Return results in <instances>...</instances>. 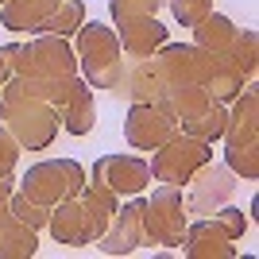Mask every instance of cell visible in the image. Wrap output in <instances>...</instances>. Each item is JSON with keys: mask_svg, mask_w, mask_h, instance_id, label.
<instances>
[{"mask_svg": "<svg viewBox=\"0 0 259 259\" xmlns=\"http://www.w3.org/2000/svg\"><path fill=\"white\" fill-rule=\"evenodd\" d=\"M232 194H236V174L228 170L225 162H205V166H201V170L186 182L182 201H186V213L209 217L213 209L228 205V201H232Z\"/></svg>", "mask_w": 259, "mask_h": 259, "instance_id": "cell-9", "label": "cell"}, {"mask_svg": "<svg viewBox=\"0 0 259 259\" xmlns=\"http://www.w3.org/2000/svg\"><path fill=\"white\" fill-rule=\"evenodd\" d=\"M228 62H232L240 74H244V81H255V66H259V35L251 31V27H240L236 43H232V51H228Z\"/></svg>", "mask_w": 259, "mask_h": 259, "instance_id": "cell-25", "label": "cell"}, {"mask_svg": "<svg viewBox=\"0 0 259 259\" xmlns=\"http://www.w3.org/2000/svg\"><path fill=\"white\" fill-rule=\"evenodd\" d=\"M209 101H213V97H209L205 85H174V89H162L155 105H162L178 124H186V120H194Z\"/></svg>", "mask_w": 259, "mask_h": 259, "instance_id": "cell-21", "label": "cell"}, {"mask_svg": "<svg viewBox=\"0 0 259 259\" xmlns=\"http://www.w3.org/2000/svg\"><path fill=\"white\" fill-rule=\"evenodd\" d=\"M81 23H85V4H81V0H54L51 16L39 23L35 35H66V39H70Z\"/></svg>", "mask_w": 259, "mask_h": 259, "instance_id": "cell-23", "label": "cell"}, {"mask_svg": "<svg viewBox=\"0 0 259 259\" xmlns=\"http://www.w3.org/2000/svg\"><path fill=\"white\" fill-rule=\"evenodd\" d=\"M85 166L77 159H39L27 166V174L20 178V194H27L31 201H39V205L54 209L58 201H66V197H74L81 186H85Z\"/></svg>", "mask_w": 259, "mask_h": 259, "instance_id": "cell-4", "label": "cell"}, {"mask_svg": "<svg viewBox=\"0 0 259 259\" xmlns=\"http://www.w3.org/2000/svg\"><path fill=\"white\" fill-rule=\"evenodd\" d=\"M178 132V120L166 112L162 105H132L128 120H124V140L136 147V151H155Z\"/></svg>", "mask_w": 259, "mask_h": 259, "instance_id": "cell-11", "label": "cell"}, {"mask_svg": "<svg viewBox=\"0 0 259 259\" xmlns=\"http://www.w3.org/2000/svg\"><path fill=\"white\" fill-rule=\"evenodd\" d=\"M248 85L244 81V74H240L236 66L228 62V58H221V54H209V77H205V89H209V97L213 101H232L240 93V89Z\"/></svg>", "mask_w": 259, "mask_h": 259, "instance_id": "cell-22", "label": "cell"}, {"mask_svg": "<svg viewBox=\"0 0 259 259\" xmlns=\"http://www.w3.org/2000/svg\"><path fill=\"white\" fill-rule=\"evenodd\" d=\"M240 27L228 16H221V12H209L205 20L194 27V47H201L205 54H221V58H228V51H232V43H236Z\"/></svg>", "mask_w": 259, "mask_h": 259, "instance_id": "cell-19", "label": "cell"}, {"mask_svg": "<svg viewBox=\"0 0 259 259\" xmlns=\"http://www.w3.org/2000/svg\"><path fill=\"white\" fill-rule=\"evenodd\" d=\"M8 209H12L16 217H20L23 225L39 228V232H43V228H47V221H51V209H47V205H39V201H31V197H27V194H20V190H12Z\"/></svg>", "mask_w": 259, "mask_h": 259, "instance_id": "cell-28", "label": "cell"}, {"mask_svg": "<svg viewBox=\"0 0 259 259\" xmlns=\"http://www.w3.org/2000/svg\"><path fill=\"white\" fill-rule=\"evenodd\" d=\"M39 251V228L23 225L8 205H0V259H31Z\"/></svg>", "mask_w": 259, "mask_h": 259, "instance_id": "cell-16", "label": "cell"}, {"mask_svg": "<svg viewBox=\"0 0 259 259\" xmlns=\"http://www.w3.org/2000/svg\"><path fill=\"white\" fill-rule=\"evenodd\" d=\"M20 143L4 124H0V178H16V166H20Z\"/></svg>", "mask_w": 259, "mask_h": 259, "instance_id": "cell-32", "label": "cell"}, {"mask_svg": "<svg viewBox=\"0 0 259 259\" xmlns=\"http://www.w3.org/2000/svg\"><path fill=\"white\" fill-rule=\"evenodd\" d=\"M74 54H77V74L89 81V89H108V93L120 89L128 54L120 47V35L112 23L85 20L74 31Z\"/></svg>", "mask_w": 259, "mask_h": 259, "instance_id": "cell-2", "label": "cell"}, {"mask_svg": "<svg viewBox=\"0 0 259 259\" xmlns=\"http://www.w3.org/2000/svg\"><path fill=\"white\" fill-rule=\"evenodd\" d=\"M31 74L43 81H62V77H77V54L74 43L66 35H31Z\"/></svg>", "mask_w": 259, "mask_h": 259, "instance_id": "cell-12", "label": "cell"}, {"mask_svg": "<svg viewBox=\"0 0 259 259\" xmlns=\"http://www.w3.org/2000/svg\"><path fill=\"white\" fill-rule=\"evenodd\" d=\"M151 66H155V77H159L162 89H174V85H205L209 77V54L194 43H166L151 54ZM159 89V93H162Z\"/></svg>", "mask_w": 259, "mask_h": 259, "instance_id": "cell-6", "label": "cell"}, {"mask_svg": "<svg viewBox=\"0 0 259 259\" xmlns=\"http://www.w3.org/2000/svg\"><path fill=\"white\" fill-rule=\"evenodd\" d=\"M0 124L16 136V143L23 151H47L58 140L62 116H58V108L51 101L23 89L20 77H8L0 85Z\"/></svg>", "mask_w": 259, "mask_h": 259, "instance_id": "cell-1", "label": "cell"}, {"mask_svg": "<svg viewBox=\"0 0 259 259\" xmlns=\"http://www.w3.org/2000/svg\"><path fill=\"white\" fill-rule=\"evenodd\" d=\"M166 8V0H108V16H112V27L128 20H143V16H159Z\"/></svg>", "mask_w": 259, "mask_h": 259, "instance_id": "cell-27", "label": "cell"}, {"mask_svg": "<svg viewBox=\"0 0 259 259\" xmlns=\"http://www.w3.org/2000/svg\"><path fill=\"white\" fill-rule=\"evenodd\" d=\"M205 162H213V143H205V140H197V136L178 128L162 147L151 151V162H147V166H151V182L178 186V190H182Z\"/></svg>", "mask_w": 259, "mask_h": 259, "instance_id": "cell-3", "label": "cell"}, {"mask_svg": "<svg viewBox=\"0 0 259 259\" xmlns=\"http://www.w3.org/2000/svg\"><path fill=\"white\" fill-rule=\"evenodd\" d=\"M12 190H16V178H0V205H8Z\"/></svg>", "mask_w": 259, "mask_h": 259, "instance_id": "cell-33", "label": "cell"}, {"mask_svg": "<svg viewBox=\"0 0 259 259\" xmlns=\"http://www.w3.org/2000/svg\"><path fill=\"white\" fill-rule=\"evenodd\" d=\"M228 105L232 108H228L221 143H259V93H255V81H248Z\"/></svg>", "mask_w": 259, "mask_h": 259, "instance_id": "cell-14", "label": "cell"}, {"mask_svg": "<svg viewBox=\"0 0 259 259\" xmlns=\"http://www.w3.org/2000/svg\"><path fill=\"white\" fill-rule=\"evenodd\" d=\"M178 248H182L186 259H236V240L228 236V232L217 225L213 217L190 221Z\"/></svg>", "mask_w": 259, "mask_h": 259, "instance_id": "cell-13", "label": "cell"}, {"mask_svg": "<svg viewBox=\"0 0 259 259\" xmlns=\"http://www.w3.org/2000/svg\"><path fill=\"white\" fill-rule=\"evenodd\" d=\"M54 0H0V23L8 31H27L35 35L39 23L51 16Z\"/></svg>", "mask_w": 259, "mask_h": 259, "instance_id": "cell-20", "label": "cell"}, {"mask_svg": "<svg viewBox=\"0 0 259 259\" xmlns=\"http://www.w3.org/2000/svg\"><path fill=\"white\" fill-rule=\"evenodd\" d=\"M116 35H120V47L128 58H151L170 31L159 23V16H143V20H128V23H116Z\"/></svg>", "mask_w": 259, "mask_h": 259, "instance_id": "cell-15", "label": "cell"}, {"mask_svg": "<svg viewBox=\"0 0 259 259\" xmlns=\"http://www.w3.org/2000/svg\"><path fill=\"white\" fill-rule=\"evenodd\" d=\"M186 225H190V213H186L182 190L178 186H162L151 197H143V240L147 244H159V248H178L186 236Z\"/></svg>", "mask_w": 259, "mask_h": 259, "instance_id": "cell-5", "label": "cell"}, {"mask_svg": "<svg viewBox=\"0 0 259 259\" xmlns=\"http://www.w3.org/2000/svg\"><path fill=\"white\" fill-rule=\"evenodd\" d=\"M209 217H213V221H217L221 228H225V232H228L232 240H244V232L251 228V217L244 213V209H236L232 201H228V205H221V209H213Z\"/></svg>", "mask_w": 259, "mask_h": 259, "instance_id": "cell-30", "label": "cell"}, {"mask_svg": "<svg viewBox=\"0 0 259 259\" xmlns=\"http://www.w3.org/2000/svg\"><path fill=\"white\" fill-rule=\"evenodd\" d=\"M166 8H170V16L182 27H197L213 12V0H166Z\"/></svg>", "mask_w": 259, "mask_h": 259, "instance_id": "cell-29", "label": "cell"}, {"mask_svg": "<svg viewBox=\"0 0 259 259\" xmlns=\"http://www.w3.org/2000/svg\"><path fill=\"white\" fill-rule=\"evenodd\" d=\"M225 166L244 182L259 178V143H225Z\"/></svg>", "mask_w": 259, "mask_h": 259, "instance_id": "cell-26", "label": "cell"}, {"mask_svg": "<svg viewBox=\"0 0 259 259\" xmlns=\"http://www.w3.org/2000/svg\"><path fill=\"white\" fill-rule=\"evenodd\" d=\"M93 244H97V251H101V255H108V259L140 251L143 244H147V240H143V197H140V194L128 197L116 213L108 217L105 232H101Z\"/></svg>", "mask_w": 259, "mask_h": 259, "instance_id": "cell-8", "label": "cell"}, {"mask_svg": "<svg viewBox=\"0 0 259 259\" xmlns=\"http://www.w3.org/2000/svg\"><path fill=\"white\" fill-rule=\"evenodd\" d=\"M225 120H228V105H225V101H209L194 120H186V124H178V128L190 132V136H197V140H205V143H221V136H225Z\"/></svg>", "mask_w": 259, "mask_h": 259, "instance_id": "cell-24", "label": "cell"}, {"mask_svg": "<svg viewBox=\"0 0 259 259\" xmlns=\"http://www.w3.org/2000/svg\"><path fill=\"white\" fill-rule=\"evenodd\" d=\"M0 58H4V66H8V77L31 74V47L27 43H4L0 47Z\"/></svg>", "mask_w": 259, "mask_h": 259, "instance_id": "cell-31", "label": "cell"}, {"mask_svg": "<svg viewBox=\"0 0 259 259\" xmlns=\"http://www.w3.org/2000/svg\"><path fill=\"white\" fill-rule=\"evenodd\" d=\"M159 89L162 85H159V77H155L151 58H128L116 97H128L132 105H151V101H159Z\"/></svg>", "mask_w": 259, "mask_h": 259, "instance_id": "cell-18", "label": "cell"}, {"mask_svg": "<svg viewBox=\"0 0 259 259\" xmlns=\"http://www.w3.org/2000/svg\"><path fill=\"white\" fill-rule=\"evenodd\" d=\"M47 232L54 236V244H66V248H89L93 240L105 232V221L93 213L81 194L66 197L51 209V221H47Z\"/></svg>", "mask_w": 259, "mask_h": 259, "instance_id": "cell-7", "label": "cell"}, {"mask_svg": "<svg viewBox=\"0 0 259 259\" xmlns=\"http://www.w3.org/2000/svg\"><path fill=\"white\" fill-rule=\"evenodd\" d=\"M93 182L112 190L116 197H136L151 186V166L140 155H101L93 162Z\"/></svg>", "mask_w": 259, "mask_h": 259, "instance_id": "cell-10", "label": "cell"}, {"mask_svg": "<svg viewBox=\"0 0 259 259\" xmlns=\"http://www.w3.org/2000/svg\"><path fill=\"white\" fill-rule=\"evenodd\" d=\"M58 116H62L66 136H77V140H81V136L93 132V124H97V105H93V89H89V81L81 74H77L74 93H70V101H66V108Z\"/></svg>", "mask_w": 259, "mask_h": 259, "instance_id": "cell-17", "label": "cell"}, {"mask_svg": "<svg viewBox=\"0 0 259 259\" xmlns=\"http://www.w3.org/2000/svg\"><path fill=\"white\" fill-rule=\"evenodd\" d=\"M8 81V66H4V58H0V85Z\"/></svg>", "mask_w": 259, "mask_h": 259, "instance_id": "cell-34", "label": "cell"}]
</instances>
